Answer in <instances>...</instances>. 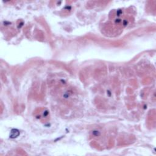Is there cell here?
<instances>
[{
    "label": "cell",
    "mask_w": 156,
    "mask_h": 156,
    "mask_svg": "<svg viewBox=\"0 0 156 156\" xmlns=\"http://www.w3.org/2000/svg\"><path fill=\"white\" fill-rule=\"evenodd\" d=\"M127 9H118L112 15H110L109 21L107 23V27L104 29L107 30L108 35H116V31L122 30L125 27L130 25L133 20L132 14Z\"/></svg>",
    "instance_id": "6da1fadb"
},
{
    "label": "cell",
    "mask_w": 156,
    "mask_h": 156,
    "mask_svg": "<svg viewBox=\"0 0 156 156\" xmlns=\"http://www.w3.org/2000/svg\"><path fill=\"white\" fill-rule=\"evenodd\" d=\"M49 115V111L46 108H40L38 110V112H36V117L40 120L44 119L46 121L48 119Z\"/></svg>",
    "instance_id": "7a4b0ae2"
}]
</instances>
